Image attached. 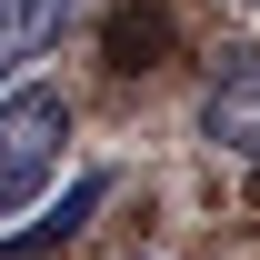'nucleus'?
Segmentation results:
<instances>
[{"label": "nucleus", "mask_w": 260, "mask_h": 260, "mask_svg": "<svg viewBox=\"0 0 260 260\" xmlns=\"http://www.w3.org/2000/svg\"><path fill=\"white\" fill-rule=\"evenodd\" d=\"M60 140H70V100L60 90H10L0 100V220L40 200V180L60 170Z\"/></svg>", "instance_id": "f257e3e1"}, {"label": "nucleus", "mask_w": 260, "mask_h": 260, "mask_svg": "<svg viewBox=\"0 0 260 260\" xmlns=\"http://www.w3.org/2000/svg\"><path fill=\"white\" fill-rule=\"evenodd\" d=\"M200 140H210V150H230V160H260V60L230 70L220 90L200 100Z\"/></svg>", "instance_id": "f03ea898"}, {"label": "nucleus", "mask_w": 260, "mask_h": 260, "mask_svg": "<svg viewBox=\"0 0 260 260\" xmlns=\"http://www.w3.org/2000/svg\"><path fill=\"white\" fill-rule=\"evenodd\" d=\"M60 30H70V0H0V80H20Z\"/></svg>", "instance_id": "7ed1b4c3"}, {"label": "nucleus", "mask_w": 260, "mask_h": 260, "mask_svg": "<svg viewBox=\"0 0 260 260\" xmlns=\"http://www.w3.org/2000/svg\"><path fill=\"white\" fill-rule=\"evenodd\" d=\"M100 200H110V170H80V180H70V200L50 210V220H30L20 240H0V260H50L60 240H80V220H90Z\"/></svg>", "instance_id": "20e7f679"}, {"label": "nucleus", "mask_w": 260, "mask_h": 260, "mask_svg": "<svg viewBox=\"0 0 260 260\" xmlns=\"http://www.w3.org/2000/svg\"><path fill=\"white\" fill-rule=\"evenodd\" d=\"M100 50H110V70H160L170 60V20L160 10H120V20L100 30Z\"/></svg>", "instance_id": "39448f33"}, {"label": "nucleus", "mask_w": 260, "mask_h": 260, "mask_svg": "<svg viewBox=\"0 0 260 260\" xmlns=\"http://www.w3.org/2000/svg\"><path fill=\"white\" fill-rule=\"evenodd\" d=\"M230 10H260V0H230Z\"/></svg>", "instance_id": "423d86ee"}]
</instances>
